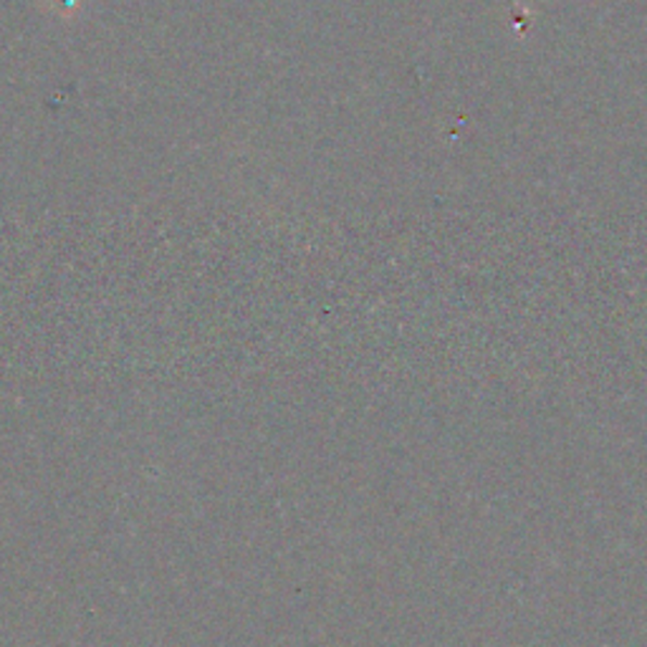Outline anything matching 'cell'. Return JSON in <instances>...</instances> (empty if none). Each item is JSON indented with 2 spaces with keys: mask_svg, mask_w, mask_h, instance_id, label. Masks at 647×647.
<instances>
[{
  "mask_svg": "<svg viewBox=\"0 0 647 647\" xmlns=\"http://www.w3.org/2000/svg\"><path fill=\"white\" fill-rule=\"evenodd\" d=\"M81 0H51V8L56 13H64V15H72L76 8H79Z\"/></svg>",
  "mask_w": 647,
  "mask_h": 647,
  "instance_id": "obj_1",
  "label": "cell"
}]
</instances>
